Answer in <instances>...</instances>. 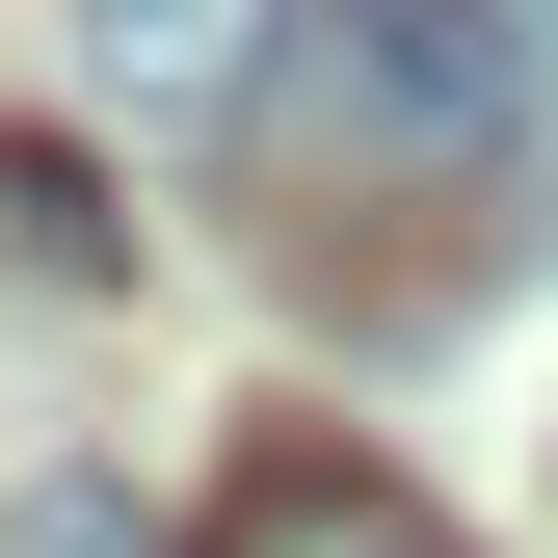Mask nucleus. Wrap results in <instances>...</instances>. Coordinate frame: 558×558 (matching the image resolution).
<instances>
[{"instance_id": "1", "label": "nucleus", "mask_w": 558, "mask_h": 558, "mask_svg": "<svg viewBox=\"0 0 558 558\" xmlns=\"http://www.w3.org/2000/svg\"><path fill=\"white\" fill-rule=\"evenodd\" d=\"M186 558H452V506H426V478H373V452H240Z\"/></svg>"}, {"instance_id": "3", "label": "nucleus", "mask_w": 558, "mask_h": 558, "mask_svg": "<svg viewBox=\"0 0 558 558\" xmlns=\"http://www.w3.org/2000/svg\"><path fill=\"white\" fill-rule=\"evenodd\" d=\"M81 27H107L133 107H214V133H240V81H266V27H293V0H81Z\"/></svg>"}, {"instance_id": "2", "label": "nucleus", "mask_w": 558, "mask_h": 558, "mask_svg": "<svg viewBox=\"0 0 558 558\" xmlns=\"http://www.w3.org/2000/svg\"><path fill=\"white\" fill-rule=\"evenodd\" d=\"M0 293H133V214L81 133H0Z\"/></svg>"}]
</instances>
